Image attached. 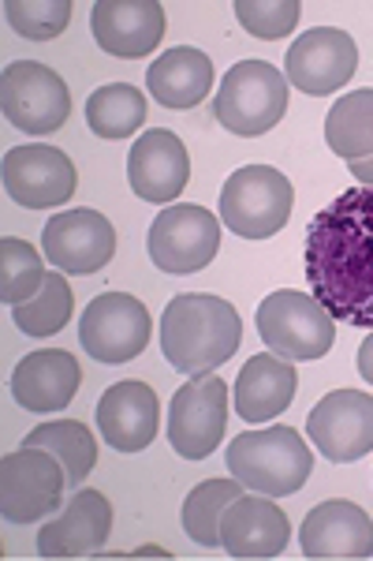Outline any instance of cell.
I'll return each mask as SVG.
<instances>
[{"instance_id": "cell-17", "label": "cell", "mask_w": 373, "mask_h": 561, "mask_svg": "<svg viewBox=\"0 0 373 561\" xmlns=\"http://www.w3.org/2000/svg\"><path fill=\"white\" fill-rule=\"evenodd\" d=\"M113 531V505L102 491H75L53 520L38 531L42 558H90L102 554Z\"/></svg>"}, {"instance_id": "cell-30", "label": "cell", "mask_w": 373, "mask_h": 561, "mask_svg": "<svg viewBox=\"0 0 373 561\" xmlns=\"http://www.w3.org/2000/svg\"><path fill=\"white\" fill-rule=\"evenodd\" d=\"M45 262L42 251H34L26 240L4 237L0 240V300L8 307L31 304L45 285Z\"/></svg>"}, {"instance_id": "cell-11", "label": "cell", "mask_w": 373, "mask_h": 561, "mask_svg": "<svg viewBox=\"0 0 373 561\" xmlns=\"http://www.w3.org/2000/svg\"><path fill=\"white\" fill-rule=\"evenodd\" d=\"M150 311L131 293H105L86 304L79 319V341L97 364H131L150 345Z\"/></svg>"}, {"instance_id": "cell-20", "label": "cell", "mask_w": 373, "mask_h": 561, "mask_svg": "<svg viewBox=\"0 0 373 561\" xmlns=\"http://www.w3.org/2000/svg\"><path fill=\"white\" fill-rule=\"evenodd\" d=\"M90 26L105 53L135 60L165 42L168 15L158 0H97L90 12Z\"/></svg>"}, {"instance_id": "cell-25", "label": "cell", "mask_w": 373, "mask_h": 561, "mask_svg": "<svg viewBox=\"0 0 373 561\" xmlns=\"http://www.w3.org/2000/svg\"><path fill=\"white\" fill-rule=\"evenodd\" d=\"M23 446H34V449H49L53 457L63 465L68 472V486L75 491L83 479L94 472L97 465V438L86 423L79 420H53V423H42V427L26 431Z\"/></svg>"}, {"instance_id": "cell-19", "label": "cell", "mask_w": 373, "mask_h": 561, "mask_svg": "<svg viewBox=\"0 0 373 561\" xmlns=\"http://www.w3.org/2000/svg\"><path fill=\"white\" fill-rule=\"evenodd\" d=\"M97 431L105 446L120 454H142L161 431V401L139 378L108 386L97 401Z\"/></svg>"}, {"instance_id": "cell-16", "label": "cell", "mask_w": 373, "mask_h": 561, "mask_svg": "<svg viewBox=\"0 0 373 561\" xmlns=\"http://www.w3.org/2000/svg\"><path fill=\"white\" fill-rule=\"evenodd\" d=\"M127 180L142 203L172 206L190 180V153L184 139L168 128L142 131L127 153Z\"/></svg>"}, {"instance_id": "cell-5", "label": "cell", "mask_w": 373, "mask_h": 561, "mask_svg": "<svg viewBox=\"0 0 373 561\" xmlns=\"http://www.w3.org/2000/svg\"><path fill=\"white\" fill-rule=\"evenodd\" d=\"M258 337L280 359L311 364L329 356L336 345V319L314 300V293L280 288L258 304Z\"/></svg>"}, {"instance_id": "cell-3", "label": "cell", "mask_w": 373, "mask_h": 561, "mask_svg": "<svg viewBox=\"0 0 373 561\" xmlns=\"http://www.w3.org/2000/svg\"><path fill=\"white\" fill-rule=\"evenodd\" d=\"M229 472L254 494L288 497L306 486L314 454L303 434L291 427L243 431L229 442Z\"/></svg>"}, {"instance_id": "cell-34", "label": "cell", "mask_w": 373, "mask_h": 561, "mask_svg": "<svg viewBox=\"0 0 373 561\" xmlns=\"http://www.w3.org/2000/svg\"><path fill=\"white\" fill-rule=\"evenodd\" d=\"M359 375L373 386V330H370V337L359 345Z\"/></svg>"}, {"instance_id": "cell-32", "label": "cell", "mask_w": 373, "mask_h": 561, "mask_svg": "<svg viewBox=\"0 0 373 561\" xmlns=\"http://www.w3.org/2000/svg\"><path fill=\"white\" fill-rule=\"evenodd\" d=\"M235 20L243 23V31L254 34L261 42H280L295 31L303 4L299 0H235L232 4Z\"/></svg>"}, {"instance_id": "cell-22", "label": "cell", "mask_w": 373, "mask_h": 561, "mask_svg": "<svg viewBox=\"0 0 373 561\" xmlns=\"http://www.w3.org/2000/svg\"><path fill=\"white\" fill-rule=\"evenodd\" d=\"M83 386V367L63 348H38L12 370V397L26 412H63Z\"/></svg>"}, {"instance_id": "cell-24", "label": "cell", "mask_w": 373, "mask_h": 561, "mask_svg": "<svg viewBox=\"0 0 373 561\" xmlns=\"http://www.w3.org/2000/svg\"><path fill=\"white\" fill-rule=\"evenodd\" d=\"M145 87L165 108H195L213 90V60L195 45H176L150 65Z\"/></svg>"}, {"instance_id": "cell-15", "label": "cell", "mask_w": 373, "mask_h": 561, "mask_svg": "<svg viewBox=\"0 0 373 561\" xmlns=\"http://www.w3.org/2000/svg\"><path fill=\"white\" fill-rule=\"evenodd\" d=\"M42 251L60 274L90 277L105 270L116 255V229L105 214L90 210H63L45 221Z\"/></svg>"}, {"instance_id": "cell-21", "label": "cell", "mask_w": 373, "mask_h": 561, "mask_svg": "<svg viewBox=\"0 0 373 561\" xmlns=\"http://www.w3.org/2000/svg\"><path fill=\"white\" fill-rule=\"evenodd\" d=\"M291 524L269 494H240L221 517V547L232 558H277L288 550Z\"/></svg>"}, {"instance_id": "cell-18", "label": "cell", "mask_w": 373, "mask_h": 561, "mask_svg": "<svg viewBox=\"0 0 373 561\" xmlns=\"http://www.w3.org/2000/svg\"><path fill=\"white\" fill-rule=\"evenodd\" d=\"M303 554L311 561H354L373 558V520L362 505L329 497V502L314 505L299 531Z\"/></svg>"}, {"instance_id": "cell-8", "label": "cell", "mask_w": 373, "mask_h": 561, "mask_svg": "<svg viewBox=\"0 0 373 561\" xmlns=\"http://www.w3.org/2000/svg\"><path fill=\"white\" fill-rule=\"evenodd\" d=\"M145 251L161 274H198L221 251V217L195 203H172L153 217L150 232H145Z\"/></svg>"}, {"instance_id": "cell-2", "label": "cell", "mask_w": 373, "mask_h": 561, "mask_svg": "<svg viewBox=\"0 0 373 561\" xmlns=\"http://www.w3.org/2000/svg\"><path fill=\"white\" fill-rule=\"evenodd\" d=\"M243 341L240 311L209 293H184L161 314V352L179 375H206L229 364Z\"/></svg>"}, {"instance_id": "cell-9", "label": "cell", "mask_w": 373, "mask_h": 561, "mask_svg": "<svg viewBox=\"0 0 373 561\" xmlns=\"http://www.w3.org/2000/svg\"><path fill=\"white\" fill-rule=\"evenodd\" d=\"M68 472L49 449L20 446L0 460V513L12 524L49 520L68 494Z\"/></svg>"}, {"instance_id": "cell-13", "label": "cell", "mask_w": 373, "mask_h": 561, "mask_svg": "<svg viewBox=\"0 0 373 561\" xmlns=\"http://www.w3.org/2000/svg\"><path fill=\"white\" fill-rule=\"evenodd\" d=\"M314 449L333 465H351L373 454V397L362 389H333L306 415Z\"/></svg>"}, {"instance_id": "cell-29", "label": "cell", "mask_w": 373, "mask_h": 561, "mask_svg": "<svg viewBox=\"0 0 373 561\" xmlns=\"http://www.w3.org/2000/svg\"><path fill=\"white\" fill-rule=\"evenodd\" d=\"M240 494H247V486L240 479H206V483H198L184 502V531L198 547H221V517Z\"/></svg>"}, {"instance_id": "cell-28", "label": "cell", "mask_w": 373, "mask_h": 561, "mask_svg": "<svg viewBox=\"0 0 373 561\" xmlns=\"http://www.w3.org/2000/svg\"><path fill=\"white\" fill-rule=\"evenodd\" d=\"M71 311H75L71 280L63 274H57V270H49V274H45L42 293L34 296L31 304L12 307V322H15V330L26 333V337L45 341V337H57L63 325L71 322Z\"/></svg>"}, {"instance_id": "cell-33", "label": "cell", "mask_w": 373, "mask_h": 561, "mask_svg": "<svg viewBox=\"0 0 373 561\" xmlns=\"http://www.w3.org/2000/svg\"><path fill=\"white\" fill-rule=\"evenodd\" d=\"M348 173L359 180L362 187H373V153L370 158H359V161H348Z\"/></svg>"}, {"instance_id": "cell-1", "label": "cell", "mask_w": 373, "mask_h": 561, "mask_svg": "<svg viewBox=\"0 0 373 561\" xmlns=\"http://www.w3.org/2000/svg\"><path fill=\"white\" fill-rule=\"evenodd\" d=\"M306 280L336 322L373 330V187L336 195L311 221Z\"/></svg>"}, {"instance_id": "cell-6", "label": "cell", "mask_w": 373, "mask_h": 561, "mask_svg": "<svg viewBox=\"0 0 373 561\" xmlns=\"http://www.w3.org/2000/svg\"><path fill=\"white\" fill-rule=\"evenodd\" d=\"M295 192L272 165H243L221 187V225L243 240H269L288 225Z\"/></svg>"}, {"instance_id": "cell-27", "label": "cell", "mask_w": 373, "mask_h": 561, "mask_svg": "<svg viewBox=\"0 0 373 561\" xmlns=\"http://www.w3.org/2000/svg\"><path fill=\"white\" fill-rule=\"evenodd\" d=\"M86 124L102 139H127L145 124V94L131 83L97 87L86 102Z\"/></svg>"}, {"instance_id": "cell-10", "label": "cell", "mask_w": 373, "mask_h": 561, "mask_svg": "<svg viewBox=\"0 0 373 561\" xmlns=\"http://www.w3.org/2000/svg\"><path fill=\"white\" fill-rule=\"evenodd\" d=\"M0 108L15 131L53 135L68 124L71 94L68 83L38 60H15L0 76Z\"/></svg>"}, {"instance_id": "cell-31", "label": "cell", "mask_w": 373, "mask_h": 561, "mask_svg": "<svg viewBox=\"0 0 373 561\" xmlns=\"http://www.w3.org/2000/svg\"><path fill=\"white\" fill-rule=\"evenodd\" d=\"M4 20L26 42H53L71 23V0H4Z\"/></svg>"}, {"instance_id": "cell-23", "label": "cell", "mask_w": 373, "mask_h": 561, "mask_svg": "<svg viewBox=\"0 0 373 561\" xmlns=\"http://www.w3.org/2000/svg\"><path fill=\"white\" fill-rule=\"evenodd\" d=\"M295 389L299 375L291 367V359H280L277 352H261V356H250L243 364L232 389V401L235 412L247 423H269L295 401Z\"/></svg>"}, {"instance_id": "cell-14", "label": "cell", "mask_w": 373, "mask_h": 561, "mask_svg": "<svg viewBox=\"0 0 373 561\" xmlns=\"http://www.w3.org/2000/svg\"><path fill=\"white\" fill-rule=\"evenodd\" d=\"M0 176H4L8 198L26 210H49V206L68 203L79 187L75 161L49 142H26V147L8 150Z\"/></svg>"}, {"instance_id": "cell-7", "label": "cell", "mask_w": 373, "mask_h": 561, "mask_svg": "<svg viewBox=\"0 0 373 561\" xmlns=\"http://www.w3.org/2000/svg\"><path fill=\"white\" fill-rule=\"evenodd\" d=\"M229 431V386L217 370L190 375L168 401V446L184 460H206Z\"/></svg>"}, {"instance_id": "cell-4", "label": "cell", "mask_w": 373, "mask_h": 561, "mask_svg": "<svg viewBox=\"0 0 373 561\" xmlns=\"http://www.w3.org/2000/svg\"><path fill=\"white\" fill-rule=\"evenodd\" d=\"M288 79L269 60H240L224 71V83L213 98V116L224 131L240 139H258L277 128L288 113Z\"/></svg>"}, {"instance_id": "cell-26", "label": "cell", "mask_w": 373, "mask_h": 561, "mask_svg": "<svg viewBox=\"0 0 373 561\" xmlns=\"http://www.w3.org/2000/svg\"><path fill=\"white\" fill-rule=\"evenodd\" d=\"M325 142L336 158L359 161L373 153V87L351 90L325 116Z\"/></svg>"}, {"instance_id": "cell-12", "label": "cell", "mask_w": 373, "mask_h": 561, "mask_svg": "<svg viewBox=\"0 0 373 561\" xmlns=\"http://www.w3.org/2000/svg\"><path fill=\"white\" fill-rule=\"evenodd\" d=\"M359 68V45L340 26H314L291 42L284 57L288 87L303 90L311 98H329L351 83Z\"/></svg>"}]
</instances>
